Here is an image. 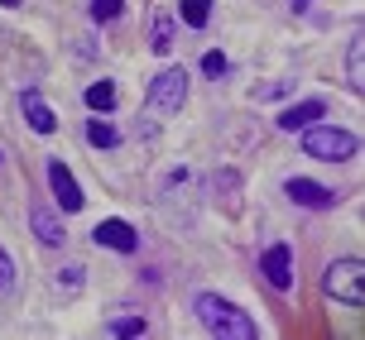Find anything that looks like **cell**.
Segmentation results:
<instances>
[{
	"instance_id": "cell-1",
	"label": "cell",
	"mask_w": 365,
	"mask_h": 340,
	"mask_svg": "<svg viewBox=\"0 0 365 340\" xmlns=\"http://www.w3.org/2000/svg\"><path fill=\"white\" fill-rule=\"evenodd\" d=\"M197 322H202V331H212V336H221V340H255L259 336V326L250 322L236 302H226L217 292H202L197 297Z\"/></svg>"
},
{
	"instance_id": "cell-2",
	"label": "cell",
	"mask_w": 365,
	"mask_h": 340,
	"mask_svg": "<svg viewBox=\"0 0 365 340\" xmlns=\"http://www.w3.org/2000/svg\"><path fill=\"white\" fill-rule=\"evenodd\" d=\"M303 134V154L308 159H322V163H346V159H356V134L351 129H336V125H317L312 120L308 129H298Z\"/></svg>"
},
{
	"instance_id": "cell-3",
	"label": "cell",
	"mask_w": 365,
	"mask_h": 340,
	"mask_svg": "<svg viewBox=\"0 0 365 340\" xmlns=\"http://www.w3.org/2000/svg\"><path fill=\"white\" fill-rule=\"evenodd\" d=\"M182 101H187V68H164L145 91V110L159 115V120H164V115H178Z\"/></svg>"
},
{
	"instance_id": "cell-4",
	"label": "cell",
	"mask_w": 365,
	"mask_h": 340,
	"mask_svg": "<svg viewBox=\"0 0 365 340\" xmlns=\"http://www.w3.org/2000/svg\"><path fill=\"white\" fill-rule=\"evenodd\" d=\"M331 302H346V307H361L365 302V264L361 259H336L322 278Z\"/></svg>"
},
{
	"instance_id": "cell-5",
	"label": "cell",
	"mask_w": 365,
	"mask_h": 340,
	"mask_svg": "<svg viewBox=\"0 0 365 340\" xmlns=\"http://www.w3.org/2000/svg\"><path fill=\"white\" fill-rule=\"evenodd\" d=\"M48 192H53V201H58V211H82V187H77V178H73V168L63 159H53L48 163Z\"/></svg>"
},
{
	"instance_id": "cell-6",
	"label": "cell",
	"mask_w": 365,
	"mask_h": 340,
	"mask_svg": "<svg viewBox=\"0 0 365 340\" xmlns=\"http://www.w3.org/2000/svg\"><path fill=\"white\" fill-rule=\"evenodd\" d=\"M284 192H289L293 206H308V211H331V206H336V192L322 187V182H312V178H289Z\"/></svg>"
},
{
	"instance_id": "cell-7",
	"label": "cell",
	"mask_w": 365,
	"mask_h": 340,
	"mask_svg": "<svg viewBox=\"0 0 365 340\" xmlns=\"http://www.w3.org/2000/svg\"><path fill=\"white\" fill-rule=\"evenodd\" d=\"M259 269H264L269 287L289 292V287H293V250L284 245V240H279V245H269V250H264V259H259Z\"/></svg>"
},
{
	"instance_id": "cell-8",
	"label": "cell",
	"mask_w": 365,
	"mask_h": 340,
	"mask_svg": "<svg viewBox=\"0 0 365 340\" xmlns=\"http://www.w3.org/2000/svg\"><path fill=\"white\" fill-rule=\"evenodd\" d=\"M91 235H96V245H101V250H120V254H135V250H140V235H135V225H130V221H101Z\"/></svg>"
},
{
	"instance_id": "cell-9",
	"label": "cell",
	"mask_w": 365,
	"mask_h": 340,
	"mask_svg": "<svg viewBox=\"0 0 365 340\" xmlns=\"http://www.w3.org/2000/svg\"><path fill=\"white\" fill-rule=\"evenodd\" d=\"M29 230L38 235V245H48V250H58L68 235H63V221H58L53 206H43V201H34V211H29Z\"/></svg>"
},
{
	"instance_id": "cell-10",
	"label": "cell",
	"mask_w": 365,
	"mask_h": 340,
	"mask_svg": "<svg viewBox=\"0 0 365 340\" xmlns=\"http://www.w3.org/2000/svg\"><path fill=\"white\" fill-rule=\"evenodd\" d=\"M212 201H217L226 216L240 211V173L236 168H217V173H212Z\"/></svg>"
},
{
	"instance_id": "cell-11",
	"label": "cell",
	"mask_w": 365,
	"mask_h": 340,
	"mask_svg": "<svg viewBox=\"0 0 365 340\" xmlns=\"http://www.w3.org/2000/svg\"><path fill=\"white\" fill-rule=\"evenodd\" d=\"M322 115H327V101H322V96H308V101H298V106H289L279 115V129L298 134V129H308L312 120H322Z\"/></svg>"
},
{
	"instance_id": "cell-12",
	"label": "cell",
	"mask_w": 365,
	"mask_h": 340,
	"mask_svg": "<svg viewBox=\"0 0 365 340\" xmlns=\"http://www.w3.org/2000/svg\"><path fill=\"white\" fill-rule=\"evenodd\" d=\"M19 110H24V120H29L38 134H53V129H58V115L43 106V96H38V91H24V96H19Z\"/></svg>"
},
{
	"instance_id": "cell-13",
	"label": "cell",
	"mask_w": 365,
	"mask_h": 340,
	"mask_svg": "<svg viewBox=\"0 0 365 340\" xmlns=\"http://www.w3.org/2000/svg\"><path fill=\"white\" fill-rule=\"evenodd\" d=\"M178 19L187 29H202L212 19V0H178Z\"/></svg>"
},
{
	"instance_id": "cell-14",
	"label": "cell",
	"mask_w": 365,
	"mask_h": 340,
	"mask_svg": "<svg viewBox=\"0 0 365 340\" xmlns=\"http://www.w3.org/2000/svg\"><path fill=\"white\" fill-rule=\"evenodd\" d=\"M149 48H154V53H168V48H173V19H168V15H154V29H149Z\"/></svg>"
},
{
	"instance_id": "cell-15",
	"label": "cell",
	"mask_w": 365,
	"mask_h": 340,
	"mask_svg": "<svg viewBox=\"0 0 365 340\" xmlns=\"http://www.w3.org/2000/svg\"><path fill=\"white\" fill-rule=\"evenodd\" d=\"M87 139L96 144V149H115V144H120V129L106 125V120H87Z\"/></svg>"
},
{
	"instance_id": "cell-16",
	"label": "cell",
	"mask_w": 365,
	"mask_h": 340,
	"mask_svg": "<svg viewBox=\"0 0 365 340\" xmlns=\"http://www.w3.org/2000/svg\"><path fill=\"white\" fill-rule=\"evenodd\" d=\"M87 106L91 110H110L115 106V82H91L87 87Z\"/></svg>"
},
{
	"instance_id": "cell-17",
	"label": "cell",
	"mask_w": 365,
	"mask_h": 340,
	"mask_svg": "<svg viewBox=\"0 0 365 340\" xmlns=\"http://www.w3.org/2000/svg\"><path fill=\"white\" fill-rule=\"evenodd\" d=\"M110 336H149V322L145 317H115V322H106Z\"/></svg>"
},
{
	"instance_id": "cell-18",
	"label": "cell",
	"mask_w": 365,
	"mask_h": 340,
	"mask_svg": "<svg viewBox=\"0 0 365 340\" xmlns=\"http://www.w3.org/2000/svg\"><path fill=\"white\" fill-rule=\"evenodd\" d=\"M361 58H365V48H361V34L351 38V53H346V68H351V87L361 91L365 87V68H361Z\"/></svg>"
},
{
	"instance_id": "cell-19",
	"label": "cell",
	"mask_w": 365,
	"mask_h": 340,
	"mask_svg": "<svg viewBox=\"0 0 365 340\" xmlns=\"http://www.w3.org/2000/svg\"><path fill=\"white\" fill-rule=\"evenodd\" d=\"M120 10H125V0H91V19H96V24L120 19Z\"/></svg>"
},
{
	"instance_id": "cell-20",
	"label": "cell",
	"mask_w": 365,
	"mask_h": 340,
	"mask_svg": "<svg viewBox=\"0 0 365 340\" xmlns=\"http://www.w3.org/2000/svg\"><path fill=\"white\" fill-rule=\"evenodd\" d=\"M82 264H68V269H58V287H63V292H82V283H87V278H82Z\"/></svg>"
},
{
	"instance_id": "cell-21",
	"label": "cell",
	"mask_w": 365,
	"mask_h": 340,
	"mask_svg": "<svg viewBox=\"0 0 365 340\" xmlns=\"http://www.w3.org/2000/svg\"><path fill=\"white\" fill-rule=\"evenodd\" d=\"M10 292H15V259L0 245V297H10Z\"/></svg>"
},
{
	"instance_id": "cell-22",
	"label": "cell",
	"mask_w": 365,
	"mask_h": 340,
	"mask_svg": "<svg viewBox=\"0 0 365 340\" xmlns=\"http://www.w3.org/2000/svg\"><path fill=\"white\" fill-rule=\"evenodd\" d=\"M289 91H293V82H269V87H259L255 96L259 101H274V96H289Z\"/></svg>"
},
{
	"instance_id": "cell-23",
	"label": "cell",
	"mask_w": 365,
	"mask_h": 340,
	"mask_svg": "<svg viewBox=\"0 0 365 340\" xmlns=\"http://www.w3.org/2000/svg\"><path fill=\"white\" fill-rule=\"evenodd\" d=\"M202 72H207V77H221V72H226V58H221V53H207V58H202Z\"/></svg>"
},
{
	"instance_id": "cell-24",
	"label": "cell",
	"mask_w": 365,
	"mask_h": 340,
	"mask_svg": "<svg viewBox=\"0 0 365 340\" xmlns=\"http://www.w3.org/2000/svg\"><path fill=\"white\" fill-rule=\"evenodd\" d=\"M0 5H5V10H19V0H0Z\"/></svg>"
},
{
	"instance_id": "cell-25",
	"label": "cell",
	"mask_w": 365,
	"mask_h": 340,
	"mask_svg": "<svg viewBox=\"0 0 365 340\" xmlns=\"http://www.w3.org/2000/svg\"><path fill=\"white\" fill-rule=\"evenodd\" d=\"M293 5H298V10H303V5H312V0H293Z\"/></svg>"
}]
</instances>
